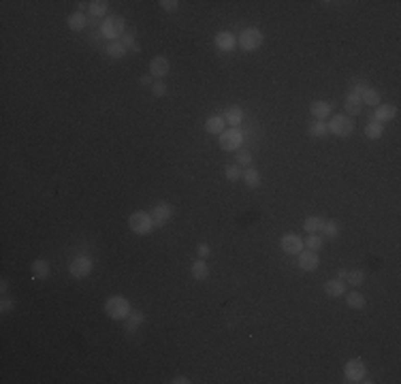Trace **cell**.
I'll list each match as a JSON object with an SVG mask.
<instances>
[{
    "label": "cell",
    "mask_w": 401,
    "mask_h": 384,
    "mask_svg": "<svg viewBox=\"0 0 401 384\" xmlns=\"http://www.w3.org/2000/svg\"><path fill=\"white\" fill-rule=\"evenodd\" d=\"M324 226V218H320V215H308L305 220H303V231L314 235V233H320Z\"/></svg>",
    "instance_id": "24"
},
{
    "label": "cell",
    "mask_w": 401,
    "mask_h": 384,
    "mask_svg": "<svg viewBox=\"0 0 401 384\" xmlns=\"http://www.w3.org/2000/svg\"><path fill=\"white\" fill-rule=\"evenodd\" d=\"M224 175L228 182H239V179L244 177V171H241V166H237V164H228L224 169Z\"/></svg>",
    "instance_id": "35"
},
{
    "label": "cell",
    "mask_w": 401,
    "mask_h": 384,
    "mask_svg": "<svg viewBox=\"0 0 401 384\" xmlns=\"http://www.w3.org/2000/svg\"><path fill=\"white\" fill-rule=\"evenodd\" d=\"M308 135L314 137V139H324L326 135H329L326 122H322V119H314V122L308 126Z\"/></svg>",
    "instance_id": "26"
},
{
    "label": "cell",
    "mask_w": 401,
    "mask_h": 384,
    "mask_svg": "<svg viewBox=\"0 0 401 384\" xmlns=\"http://www.w3.org/2000/svg\"><path fill=\"white\" fill-rule=\"evenodd\" d=\"M30 273L34 280H43L50 275V262H47L45 258H36L32 265H30Z\"/></svg>",
    "instance_id": "19"
},
{
    "label": "cell",
    "mask_w": 401,
    "mask_h": 384,
    "mask_svg": "<svg viewBox=\"0 0 401 384\" xmlns=\"http://www.w3.org/2000/svg\"><path fill=\"white\" fill-rule=\"evenodd\" d=\"M382 135H384V126L380 122H375V119H369V124L365 126V137L375 141V139H380Z\"/></svg>",
    "instance_id": "31"
},
{
    "label": "cell",
    "mask_w": 401,
    "mask_h": 384,
    "mask_svg": "<svg viewBox=\"0 0 401 384\" xmlns=\"http://www.w3.org/2000/svg\"><path fill=\"white\" fill-rule=\"evenodd\" d=\"M395 115H397V107L395 105H378L375 107V111H373V119L375 122H380L382 126L386 124V122H391V119H395Z\"/></svg>",
    "instance_id": "14"
},
{
    "label": "cell",
    "mask_w": 401,
    "mask_h": 384,
    "mask_svg": "<svg viewBox=\"0 0 401 384\" xmlns=\"http://www.w3.org/2000/svg\"><path fill=\"white\" fill-rule=\"evenodd\" d=\"M326 128H329V133L335 135V137H342V139H348L352 133H355V122H352V117L348 115H331L329 124H326Z\"/></svg>",
    "instance_id": "4"
},
{
    "label": "cell",
    "mask_w": 401,
    "mask_h": 384,
    "mask_svg": "<svg viewBox=\"0 0 401 384\" xmlns=\"http://www.w3.org/2000/svg\"><path fill=\"white\" fill-rule=\"evenodd\" d=\"M361 101H363V105H369V107H378L380 105V92L378 90H373V88H367L365 92L361 94Z\"/></svg>",
    "instance_id": "32"
},
{
    "label": "cell",
    "mask_w": 401,
    "mask_h": 384,
    "mask_svg": "<svg viewBox=\"0 0 401 384\" xmlns=\"http://www.w3.org/2000/svg\"><path fill=\"white\" fill-rule=\"evenodd\" d=\"M214 43H216V50H218V52H224V54L233 52L235 47H237V39H235V34H233V32H226V30L218 32Z\"/></svg>",
    "instance_id": "12"
},
{
    "label": "cell",
    "mask_w": 401,
    "mask_h": 384,
    "mask_svg": "<svg viewBox=\"0 0 401 384\" xmlns=\"http://www.w3.org/2000/svg\"><path fill=\"white\" fill-rule=\"evenodd\" d=\"M122 45L126 47V50H132L137 43H135V30L132 32H124V37H122Z\"/></svg>",
    "instance_id": "39"
},
{
    "label": "cell",
    "mask_w": 401,
    "mask_h": 384,
    "mask_svg": "<svg viewBox=\"0 0 401 384\" xmlns=\"http://www.w3.org/2000/svg\"><path fill=\"white\" fill-rule=\"evenodd\" d=\"M109 11V3L107 0H92V3H88V13L90 17H105Z\"/></svg>",
    "instance_id": "25"
},
{
    "label": "cell",
    "mask_w": 401,
    "mask_h": 384,
    "mask_svg": "<svg viewBox=\"0 0 401 384\" xmlns=\"http://www.w3.org/2000/svg\"><path fill=\"white\" fill-rule=\"evenodd\" d=\"M171 215H173V207L169 205V203H158V205H154V209H152V220L156 224V229L158 226H164L169 220H171Z\"/></svg>",
    "instance_id": "11"
},
{
    "label": "cell",
    "mask_w": 401,
    "mask_h": 384,
    "mask_svg": "<svg viewBox=\"0 0 401 384\" xmlns=\"http://www.w3.org/2000/svg\"><path fill=\"white\" fill-rule=\"evenodd\" d=\"M0 293H3V297L9 293V282H7V280H3V282H0Z\"/></svg>",
    "instance_id": "44"
},
{
    "label": "cell",
    "mask_w": 401,
    "mask_h": 384,
    "mask_svg": "<svg viewBox=\"0 0 401 384\" xmlns=\"http://www.w3.org/2000/svg\"><path fill=\"white\" fill-rule=\"evenodd\" d=\"M218 146H220L222 152H239L241 146H244V133H241L239 128H228L224 130L222 135H218Z\"/></svg>",
    "instance_id": "5"
},
{
    "label": "cell",
    "mask_w": 401,
    "mask_h": 384,
    "mask_svg": "<svg viewBox=\"0 0 401 384\" xmlns=\"http://www.w3.org/2000/svg\"><path fill=\"white\" fill-rule=\"evenodd\" d=\"M346 111H348V117L350 115H359L361 111H363V101H361V96L359 94H355V92H350L348 96H346Z\"/></svg>",
    "instance_id": "20"
},
{
    "label": "cell",
    "mask_w": 401,
    "mask_h": 384,
    "mask_svg": "<svg viewBox=\"0 0 401 384\" xmlns=\"http://www.w3.org/2000/svg\"><path fill=\"white\" fill-rule=\"evenodd\" d=\"M197 254H199V258H203V260H205V258H207V256L211 254V248H209L207 244H199V246H197Z\"/></svg>",
    "instance_id": "41"
},
{
    "label": "cell",
    "mask_w": 401,
    "mask_h": 384,
    "mask_svg": "<svg viewBox=\"0 0 401 384\" xmlns=\"http://www.w3.org/2000/svg\"><path fill=\"white\" fill-rule=\"evenodd\" d=\"M310 111H312L314 119H322V122H324V119L333 113V107L329 103H324V101H314L310 105Z\"/></svg>",
    "instance_id": "15"
},
{
    "label": "cell",
    "mask_w": 401,
    "mask_h": 384,
    "mask_svg": "<svg viewBox=\"0 0 401 384\" xmlns=\"http://www.w3.org/2000/svg\"><path fill=\"white\" fill-rule=\"evenodd\" d=\"M344 278H348V269H339L337 271V280H344Z\"/></svg>",
    "instance_id": "45"
},
{
    "label": "cell",
    "mask_w": 401,
    "mask_h": 384,
    "mask_svg": "<svg viewBox=\"0 0 401 384\" xmlns=\"http://www.w3.org/2000/svg\"><path fill=\"white\" fill-rule=\"evenodd\" d=\"M92 258L88 256V254H79V256H75L70 260V267H68V271H70V275L75 280H83V278H88V275L92 273Z\"/></svg>",
    "instance_id": "7"
},
{
    "label": "cell",
    "mask_w": 401,
    "mask_h": 384,
    "mask_svg": "<svg viewBox=\"0 0 401 384\" xmlns=\"http://www.w3.org/2000/svg\"><path fill=\"white\" fill-rule=\"evenodd\" d=\"M322 288H324V295L331 297V299H337V297L346 295V284H344V280H329V282H324Z\"/></svg>",
    "instance_id": "16"
},
{
    "label": "cell",
    "mask_w": 401,
    "mask_h": 384,
    "mask_svg": "<svg viewBox=\"0 0 401 384\" xmlns=\"http://www.w3.org/2000/svg\"><path fill=\"white\" fill-rule=\"evenodd\" d=\"M346 303H348V307H350V309H363V307L367 305L365 297H363L359 291L348 293V295H346Z\"/></svg>",
    "instance_id": "27"
},
{
    "label": "cell",
    "mask_w": 401,
    "mask_h": 384,
    "mask_svg": "<svg viewBox=\"0 0 401 384\" xmlns=\"http://www.w3.org/2000/svg\"><path fill=\"white\" fill-rule=\"evenodd\" d=\"M367 88H369V86H367V81H357L355 86H352V92H355V94H359V96H361V94L365 92Z\"/></svg>",
    "instance_id": "42"
},
{
    "label": "cell",
    "mask_w": 401,
    "mask_h": 384,
    "mask_svg": "<svg viewBox=\"0 0 401 384\" xmlns=\"http://www.w3.org/2000/svg\"><path fill=\"white\" fill-rule=\"evenodd\" d=\"M320 233H324V237H329V239H335L339 235V224L335 220H324V226Z\"/></svg>",
    "instance_id": "34"
},
{
    "label": "cell",
    "mask_w": 401,
    "mask_h": 384,
    "mask_svg": "<svg viewBox=\"0 0 401 384\" xmlns=\"http://www.w3.org/2000/svg\"><path fill=\"white\" fill-rule=\"evenodd\" d=\"M143 322H145V314H143V311L141 309H132L130 314H128V318H126V331L128 333H135L143 325Z\"/></svg>",
    "instance_id": "23"
},
{
    "label": "cell",
    "mask_w": 401,
    "mask_h": 384,
    "mask_svg": "<svg viewBox=\"0 0 401 384\" xmlns=\"http://www.w3.org/2000/svg\"><path fill=\"white\" fill-rule=\"evenodd\" d=\"M139 81H141V86H150V83H152V79H150V75H143V77H141Z\"/></svg>",
    "instance_id": "46"
},
{
    "label": "cell",
    "mask_w": 401,
    "mask_h": 384,
    "mask_svg": "<svg viewBox=\"0 0 401 384\" xmlns=\"http://www.w3.org/2000/svg\"><path fill=\"white\" fill-rule=\"evenodd\" d=\"M303 248L310 250V252H320L324 248V237H320V233H314L303 242Z\"/></svg>",
    "instance_id": "30"
},
{
    "label": "cell",
    "mask_w": 401,
    "mask_h": 384,
    "mask_svg": "<svg viewBox=\"0 0 401 384\" xmlns=\"http://www.w3.org/2000/svg\"><path fill=\"white\" fill-rule=\"evenodd\" d=\"M152 94L156 96V99H162V96L167 94V86L162 81H156V83H152Z\"/></svg>",
    "instance_id": "38"
},
{
    "label": "cell",
    "mask_w": 401,
    "mask_h": 384,
    "mask_svg": "<svg viewBox=\"0 0 401 384\" xmlns=\"http://www.w3.org/2000/svg\"><path fill=\"white\" fill-rule=\"evenodd\" d=\"M169 70H171V62H169L164 56L152 58V62H150V75H154L158 81H162L169 75Z\"/></svg>",
    "instance_id": "10"
},
{
    "label": "cell",
    "mask_w": 401,
    "mask_h": 384,
    "mask_svg": "<svg viewBox=\"0 0 401 384\" xmlns=\"http://www.w3.org/2000/svg\"><path fill=\"white\" fill-rule=\"evenodd\" d=\"M130 311H132V305H130V301L126 297L115 295V297H109L105 301V314L111 320H126Z\"/></svg>",
    "instance_id": "2"
},
{
    "label": "cell",
    "mask_w": 401,
    "mask_h": 384,
    "mask_svg": "<svg viewBox=\"0 0 401 384\" xmlns=\"http://www.w3.org/2000/svg\"><path fill=\"white\" fill-rule=\"evenodd\" d=\"M224 126H226V122H224L222 115H211V117L205 119V130H207L209 135H222L226 130Z\"/></svg>",
    "instance_id": "17"
},
{
    "label": "cell",
    "mask_w": 401,
    "mask_h": 384,
    "mask_svg": "<svg viewBox=\"0 0 401 384\" xmlns=\"http://www.w3.org/2000/svg\"><path fill=\"white\" fill-rule=\"evenodd\" d=\"M66 23H68V28H70L73 32H81V30H86V28H88V17L83 15L81 11H77V13L68 15Z\"/></svg>",
    "instance_id": "22"
},
{
    "label": "cell",
    "mask_w": 401,
    "mask_h": 384,
    "mask_svg": "<svg viewBox=\"0 0 401 384\" xmlns=\"http://www.w3.org/2000/svg\"><path fill=\"white\" fill-rule=\"evenodd\" d=\"M348 282H350L352 286H361L363 282H365V271H363V269H352V271H348Z\"/></svg>",
    "instance_id": "36"
},
{
    "label": "cell",
    "mask_w": 401,
    "mask_h": 384,
    "mask_svg": "<svg viewBox=\"0 0 401 384\" xmlns=\"http://www.w3.org/2000/svg\"><path fill=\"white\" fill-rule=\"evenodd\" d=\"M367 369H365V363L361 361V358H350V361L344 365V376H346V382H361L365 378Z\"/></svg>",
    "instance_id": "8"
},
{
    "label": "cell",
    "mask_w": 401,
    "mask_h": 384,
    "mask_svg": "<svg viewBox=\"0 0 401 384\" xmlns=\"http://www.w3.org/2000/svg\"><path fill=\"white\" fill-rule=\"evenodd\" d=\"M241 179H244L246 186H248V188H252V190L261 186V173H258L256 169H254V166H248V169L244 171V177H241Z\"/></svg>",
    "instance_id": "29"
},
{
    "label": "cell",
    "mask_w": 401,
    "mask_h": 384,
    "mask_svg": "<svg viewBox=\"0 0 401 384\" xmlns=\"http://www.w3.org/2000/svg\"><path fill=\"white\" fill-rule=\"evenodd\" d=\"M190 273H192V278H194V280H199V282L207 280V278H209V267H207V262H205L203 258L194 260V262H192V267H190Z\"/></svg>",
    "instance_id": "21"
},
{
    "label": "cell",
    "mask_w": 401,
    "mask_h": 384,
    "mask_svg": "<svg viewBox=\"0 0 401 384\" xmlns=\"http://www.w3.org/2000/svg\"><path fill=\"white\" fill-rule=\"evenodd\" d=\"M171 382H173V384H188V382H190V380H188V378H186V376H177V378H173V380H171Z\"/></svg>",
    "instance_id": "43"
},
{
    "label": "cell",
    "mask_w": 401,
    "mask_h": 384,
    "mask_svg": "<svg viewBox=\"0 0 401 384\" xmlns=\"http://www.w3.org/2000/svg\"><path fill=\"white\" fill-rule=\"evenodd\" d=\"M124 30H126V21L122 15H107L105 21H101V37L109 39V43L122 39Z\"/></svg>",
    "instance_id": "1"
},
{
    "label": "cell",
    "mask_w": 401,
    "mask_h": 384,
    "mask_svg": "<svg viewBox=\"0 0 401 384\" xmlns=\"http://www.w3.org/2000/svg\"><path fill=\"white\" fill-rule=\"evenodd\" d=\"M222 117L230 128H239V124L244 122V111H241L239 107H228V109L222 113Z\"/></svg>",
    "instance_id": "18"
},
{
    "label": "cell",
    "mask_w": 401,
    "mask_h": 384,
    "mask_svg": "<svg viewBox=\"0 0 401 384\" xmlns=\"http://www.w3.org/2000/svg\"><path fill=\"white\" fill-rule=\"evenodd\" d=\"M105 52L109 58H115V60H122L126 56V47L122 45V41H113V43H107Z\"/></svg>",
    "instance_id": "28"
},
{
    "label": "cell",
    "mask_w": 401,
    "mask_h": 384,
    "mask_svg": "<svg viewBox=\"0 0 401 384\" xmlns=\"http://www.w3.org/2000/svg\"><path fill=\"white\" fill-rule=\"evenodd\" d=\"M237 45L244 52H256L263 45V32L258 28H246L241 30V34L237 37Z\"/></svg>",
    "instance_id": "6"
},
{
    "label": "cell",
    "mask_w": 401,
    "mask_h": 384,
    "mask_svg": "<svg viewBox=\"0 0 401 384\" xmlns=\"http://www.w3.org/2000/svg\"><path fill=\"white\" fill-rule=\"evenodd\" d=\"M318 265H320L318 252L303 250L301 254H299V267H301V271H308V273H312V271H316V269H318Z\"/></svg>",
    "instance_id": "13"
},
{
    "label": "cell",
    "mask_w": 401,
    "mask_h": 384,
    "mask_svg": "<svg viewBox=\"0 0 401 384\" xmlns=\"http://www.w3.org/2000/svg\"><path fill=\"white\" fill-rule=\"evenodd\" d=\"M13 307H15V301H11V299L5 295L3 301H0V311H3V314H7V311H11Z\"/></svg>",
    "instance_id": "40"
},
{
    "label": "cell",
    "mask_w": 401,
    "mask_h": 384,
    "mask_svg": "<svg viewBox=\"0 0 401 384\" xmlns=\"http://www.w3.org/2000/svg\"><path fill=\"white\" fill-rule=\"evenodd\" d=\"M279 246H282V250L288 256H299L303 252V239L297 233H286L279 239Z\"/></svg>",
    "instance_id": "9"
},
{
    "label": "cell",
    "mask_w": 401,
    "mask_h": 384,
    "mask_svg": "<svg viewBox=\"0 0 401 384\" xmlns=\"http://www.w3.org/2000/svg\"><path fill=\"white\" fill-rule=\"evenodd\" d=\"M128 226H130L132 233L141 235V237L150 235L156 229V224L152 220V213H145V211H135V213H132L130 218H128Z\"/></svg>",
    "instance_id": "3"
},
{
    "label": "cell",
    "mask_w": 401,
    "mask_h": 384,
    "mask_svg": "<svg viewBox=\"0 0 401 384\" xmlns=\"http://www.w3.org/2000/svg\"><path fill=\"white\" fill-rule=\"evenodd\" d=\"M158 5H160L162 11H169V13H175V11L179 9V3H177V0H160Z\"/></svg>",
    "instance_id": "37"
},
{
    "label": "cell",
    "mask_w": 401,
    "mask_h": 384,
    "mask_svg": "<svg viewBox=\"0 0 401 384\" xmlns=\"http://www.w3.org/2000/svg\"><path fill=\"white\" fill-rule=\"evenodd\" d=\"M237 166H254V156L250 150H239L237 152Z\"/></svg>",
    "instance_id": "33"
}]
</instances>
